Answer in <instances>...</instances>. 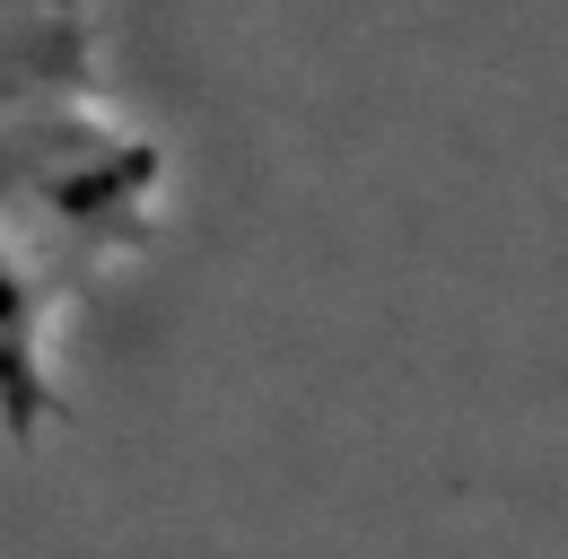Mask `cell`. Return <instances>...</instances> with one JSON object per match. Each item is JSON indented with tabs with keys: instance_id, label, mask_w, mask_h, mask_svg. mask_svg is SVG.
Instances as JSON below:
<instances>
[{
	"instance_id": "cell-1",
	"label": "cell",
	"mask_w": 568,
	"mask_h": 559,
	"mask_svg": "<svg viewBox=\"0 0 568 559\" xmlns=\"http://www.w3.org/2000/svg\"><path fill=\"white\" fill-rule=\"evenodd\" d=\"M166 210L175 166L114 79L105 0H0V446L62 428L79 324L158 254Z\"/></svg>"
}]
</instances>
